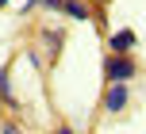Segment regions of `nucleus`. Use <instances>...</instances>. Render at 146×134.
I'll return each mask as SVG.
<instances>
[{"mask_svg": "<svg viewBox=\"0 0 146 134\" xmlns=\"http://www.w3.org/2000/svg\"><path fill=\"white\" fill-rule=\"evenodd\" d=\"M135 73H139V65L127 54H108L104 58V81L108 84H127V81H135Z\"/></svg>", "mask_w": 146, "mask_h": 134, "instance_id": "f257e3e1", "label": "nucleus"}, {"mask_svg": "<svg viewBox=\"0 0 146 134\" xmlns=\"http://www.w3.org/2000/svg\"><path fill=\"white\" fill-rule=\"evenodd\" d=\"M127 100H131V92H127V84H108V88H104V111L108 115H119L127 107Z\"/></svg>", "mask_w": 146, "mask_h": 134, "instance_id": "f03ea898", "label": "nucleus"}, {"mask_svg": "<svg viewBox=\"0 0 146 134\" xmlns=\"http://www.w3.org/2000/svg\"><path fill=\"white\" fill-rule=\"evenodd\" d=\"M135 46H139V35H135V31H127V27L115 31V35L108 38V50H111V54H131Z\"/></svg>", "mask_w": 146, "mask_h": 134, "instance_id": "7ed1b4c3", "label": "nucleus"}, {"mask_svg": "<svg viewBox=\"0 0 146 134\" xmlns=\"http://www.w3.org/2000/svg\"><path fill=\"white\" fill-rule=\"evenodd\" d=\"M62 12H66L69 19H77V23H88V19H92V8H88L85 0H66V4H62Z\"/></svg>", "mask_w": 146, "mask_h": 134, "instance_id": "20e7f679", "label": "nucleus"}, {"mask_svg": "<svg viewBox=\"0 0 146 134\" xmlns=\"http://www.w3.org/2000/svg\"><path fill=\"white\" fill-rule=\"evenodd\" d=\"M8 81H12V65L0 69V104H15V100H12V84H8Z\"/></svg>", "mask_w": 146, "mask_h": 134, "instance_id": "39448f33", "label": "nucleus"}, {"mask_svg": "<svg viewBox=\"0 0 146 134\" xmlns=\"http://www.w3.org/2000/svg\"><path fill=\"white\" fill-rule=\"evenodd\" d=\"M38 4H42L46 12H62V4H66V0H38Z\"/></svg>", "mask_w": 146, "mask_h": 134, "instance_id": "423d86ee", "label": "nucleus"}, {"mask_svg": "<svg viewBox=\"0 0 146 134\" xmlns=\"http://www.w3.org/2000/svg\"><path fill=\"white\" fill-rule=\"evenodd\" d=\"M0 134H23V127H19V123H4V127H0Z\"/></svg>", "mask_w": 146, "mask_h": 134, "instance_id": "0eeeda50", "label": "nucleus"}, {"mask_svg": "<svg viewBox=\"0 0 146 134\" xmlns=\"http://www.w3.org/2000/svg\"><path fill=\"white\" fill-rule=\"evenodd\" d=\"M54 134H77V130H73V127H58V130H54Z\"/></svg>", "mask_w": 146, "mask_h": 134, "instance_id": "6e6552de", "label": "nucleus"}, {"mask_svg": "<svg viewBox=\"0 0 146 134\" xmlns=\"http://www.w3.org/2000/svg\"><path fill=\"white\" fill-rule=\"evenodd\" d=\"M8 4H12V0H0V8H8Z\"/></svg>", "mask_w": 146, "mask_h": 134, "instance_id": "1a4fd4ad", "label": "nucleus"}, {"mask_svg": "<svg viewBox=\"0 0 146 134\" xmlns=\"http://www.w3.org/2000/svg\"><path fill=\"white\" fill-rule=\"evenodd\" d=\"M92 4H108V0H92Z\"/></svg>", "mask_w": 146, "mask_h": 134, "instance_id": "9d476101", "label": "nucleus"}, {"mask_svg": "<svg viewBox=\"0 0 146 134\" xmlns=\"http://www.w3.org/2000/svg\"><path fill=\"white\" fill-rule=\"evenodd\" d=\"M0 107H4V104H0Z\"/></svg>", "mask_w": 146, "mask_h": 134, "instance_id": "9b49d317", "label": "nucleus"}]
</instances>
